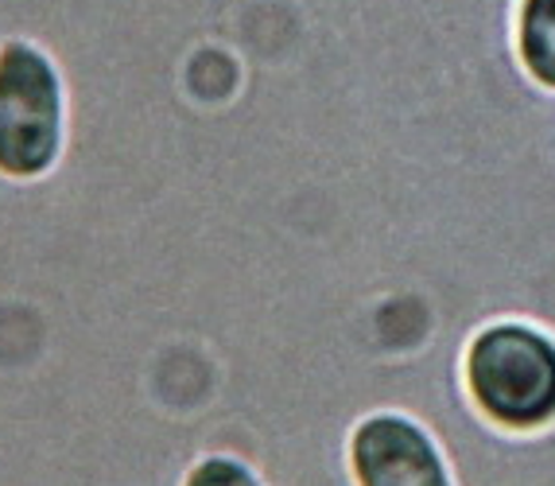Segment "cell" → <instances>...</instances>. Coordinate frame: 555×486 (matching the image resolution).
Returning a JSON list of instances; mask_svg holds the SVG:
<instances>
[{"label": "cell", "instance_id": "obj_2", "mask_svg": "<svg viewBox=\"0 0 555 486\" xmlns=\"http://www.w3.org/2000/svg\"><path fill=\"white\" fill-rule=\"evenodd\" d=\"M70 141V75L36 36L0 39V179L36 183Z\"/></svg>", "mask_w": 555, "mask_h": 486}, {"label": "cell", "instance_id": "obj_5", "mask_svg": "<svg viewBox=\"0 0 555 486\" xmlns=\"http://www.w3.org/2000/svg\"><path fill=\"white\" fill-rule=\"evenodd\" d=\"M179 486H264V478L249 459L233 456V451H210L186 468Z\"/></svg>", "mask_w": 555, "mask_h": 486}, {"label": "cell", "instance_id": "obj_1", "mask_svg": "<svg viewBox=\"0 0 555 486\" xmlns=\"http://www.w3.org/2000/svg\"><path fill=\"white\" fill-rule=\"evenodd\" d=\"M459 389L501 436L555 429V335L532 319H490L466 335Z\"/></svg>", "mask_w": 555, "mask_h": 486}, {"label": "cell", "instance_id": "obj_4", "mask_svg": "<svg viewBox=\"0 0 555 486\" xmlns=\"http://www.w3.org/2000/svg\"><path fill=\"white\" fill-rule=\"evenodd\" d=\"M513 51L528 82L555 94V0L513 4Z\"/></svg>", "mask_w": 555, "mask_h": 486}, {"label": "cell", "instance_id": "obj_3", "mask_svg": "<svg viewBox=\"0 0 555 486\" xmlns=\"http://www.w3.org/2000/svg\"><path fill=\"white\" fill-rule=\"evenodd\" d=\"M346 471L353 486H459L436 432L397 405H380L353 421L346 436Z\"/></svg>", "mask_w": 555, "mask_h": 486}]
</instances>
